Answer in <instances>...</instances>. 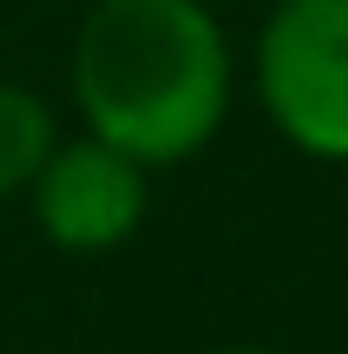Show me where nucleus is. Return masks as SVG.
<instances>
[{
    "instance_id": "3",
    "label": "nucleus",
    "mask_w": 348,
    "mask_h": 354,
    "mask_svg": "<svg viewBox=\"0 0 348 354\" xmlns=\"http://www.w3.org/2000/svg\"><path fill=\"white\" fill-rule=\"evenodd\" d=\"M26 216L59 256H112L152 216V171L86 131H66L26 184Z\"/></svg>"
},
{
    "instance_id": "1",
    "label": "nucleus",
    "mask_w": 348,
    "mask_h": 354,
    "mask_svg": "<svg viewBox=\"0 0 348 354\" xmlns=\"http://www.w3.org/2000/svg\"><path fill=\"white\" fill-rule=\"evenodd\" d=\"M66 99L86 138L145 171L191 165L237 105V46L210 0H92L66 53Z\"/></svg>"
},
{
    "instance_id": "2",
    "label": "nucleus",
    "mask_w": 348,
    "mask_h": 354,
    "mask_svg": "<svg viewBox=\"0 0 348 354\" xmlns=\"http://www.w3.org/2000/svg\"><path fill=\"white\" fill-rule=\"evenodd\" d=\"M250 92L296 158L348 171V0H276L250 39Z\"/></svg>"
},
{
    "instance_id": "4",
    "label": "nucleus",
    "mask_w": 348,
    "mask_h": 354,
    "mask_svg": "<svg viewBox=\"0 0 348 354\" xmlns=\"http://www.w3.org/2000/svg\"><path fill=\"white\" fill-rule=\"evenodd\" d=\"M59 112L39 86H20V79H0V203L26 197V184L39 177V165L59 145Z\"/></svg>"
},
{
    "instance_id": "5",
    "label": "nucleus",
    "mask_w": 348,
    "mask_h": 354,
    "mask_svg": "<svg viewBox=\"0 0 348 354\" xmlns=\"http://www.w3.org/2000/svg\"><path fill=\"white\" fill-rule=\"evenodd\" d=\"M210 354H276V348H257V342H237V348H210Z\"/></svg>"
}]
</instances>
